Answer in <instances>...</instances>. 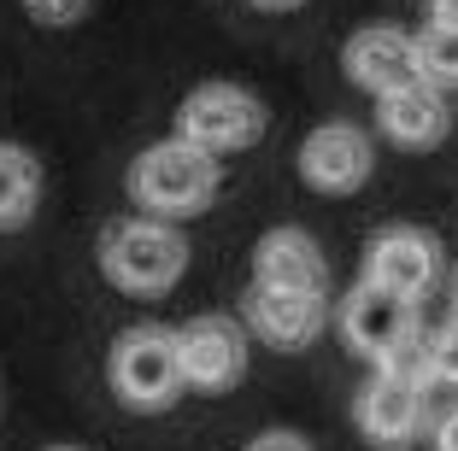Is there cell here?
Segmentation results:
<instances>
[{
	"label": "cell",
	"instance_id": "44dd1931",
	"mask_svg": "<svg viewBox=\"0 0 458 451\" xmlns=\"http://www.w3.org/2000/svg\"><path fill=\"white\" fill-rule=\"evenodd\" d=\"M429 24L458 29V0H429Z\"/></svg>",
	"mask_w": 458,
	"mask_h": 451
},
{
	"label": "cell",
	"instance_id": "277c9868",
	"mask_svg": "<svg viewBox=\"0 0 458 451\" xmlns=\"http://www.w3.org/2000/svg\"><path fill=\"white\" fill-rule=\"evenodd\" d=\"M176 135L206 153H242L265 135V106L242 82H200V88L176 106Z\"/></svg>",
	"mask_w": 458,
	"mask_h": 451
},
{
	"label": "cell",
	"instance_id": "7c38bea8",
	"mask_svg": "<svg viewBox=\"0 0 458 451\" xmlns=\"http://www.w3.org/2000/svg\"><path fill=\"white\" fill-rule=\"evenodd\" d=\"M329 317V293H288V288H259L247 293V322H253L259 340L283 346V352H294V346H306L311 334L324 329Z\"/></svg>",
	"mask_w": 458,
	"mask_h": 451
},
{
	"label": "cell",
	"instance_id": "ba28073f",
	"mask_svg": "<svg viewBox=\"0 0 458 451\" xmlns=\"http://www.w3.org/2000/svg\"><path fill=\"white\" fill-rule=\"evenodd\" d=\"M423 416H429V387L423 381H405V375L377 370L370 387L359 393V428H364V439L382 446V451L411 446L418 428H423Z\"/></svg>",
	"mask_w": 458,
	"mask_h": 451
},
{
	"label": "cell",
	"instance_id": "ffe728a7",
	"mask_svg": "<svg viewBox=\"0 0 458 451\" xmlns=\"http://www.w3.org/2000/svg\"><path fill=\"white\" fill-rule=\"evenodd\" d=\"M435 451H458V405H446V416L435 422Z\"/></svg>",
	"mask_w": 458,
	"mask_h": 451
},
{
	"label": "cell",
	"instance_id": "4fadbf2b",
	"mask_svg": "<svg viewBox=\"0 0 458 451\" xmlns=\"http://www.w3.org/2000/svg\"><path fill=\"white\" fill-rule=\"evenodd\" d=\"M377 123L394 146H435L446 135V100L435 82H405L394 94H377Z\"/></svg>",
	"mask_w": 458,
	"mask_h": 451
},
{
	"label": "cell",
	"instance_id": "603a6c76",
	"mask_svg": "<svg viewBox=\"0 0 458 451\" xmlns=\"http://www.w3.org/2000/svg\"><path fill=\"white\" fill-rule=\"evenodd\" d=\"M47 451H82V446H47Z\"/></svg>",
	"mask_w": 458,
	"mask_h": 451
},
{
	"label": "cell",
	"instance_id": "7402d4cb",
	"mask_svg": "<svg viewBox=\"0 0 458 451\" xmlns=\"http://www.w3.org/2000/svg\"><path fill=\"white\" fill-rule=\"evenodd\" d=\"M253 6H270V13H283V6H300V0H253Z\"/></svg>",
	"mask_w": 458,
	"mask_h": 451
},
{
	"label": "cell",
	"instance_id": "ac0fdd59",
	"mask_svg": "<svg viewBox=\"0 0 458 451\" xmlns=\"http://www.w3.org/2000/svg\"><path fill=\"white\" fill-rule=\"evenodd\" d=\"M89 6H95V0H24V13L36 18L41 29H71V24H82V18H89Z\"/></svg>",
	"mask_w": 458,
	"mask_h": 451
},
{
	"label": "cell",
	"instance_id": "9c48e42d",
	"mask_svg": "<svg viewBox=\"0 0 458 451\" xmlns=\"http://www.w3.org/2000/svg\"><path fill=\"white\" fill-rule=\"evenodd\" d=\"M411 329H418V305L400 299V293H388V288H377V281H359V288L341 299V334H347V346L370 363H377L388 346H400Z\"/></svg>",
	"mask_w": 458,
	"mask_h": 451
},
{
	"label": "cell",
	"instance_id": "3957f363",
	"mask_svg": "<svg viewBox=\"0 0 458 451\" xmlns=\"http://www.w3.org/2000/svg\"><path fill=\"white\" fill-rule=\"evenodd\" d=\"M112 393L130 405V411H171L182 398V363H176V329L159 322H135L112 340Z\"/></svg>",
	"mask_w": 458,
	"mask_h": 451
},
{
	"label": "cell",
	"instance_id": "d6986e66",
	"mask_svg": "<svg viewBox=\"0 0 458 451\" xmlns=\"http://www.w3.org/2000/svg\"><path fill=\"white\" fill-rule=\"evenodd\" d=\"M247 451H311V446H306V439L294 434V428H270V434L247 439Z\"/></svg>",
	"mask_w": 458,
	"mask_h": 451
},
{
	"label": "cell",
	"instance_id": "5b68a950",
	"mask_svg": "<svg viewBox=\"0 0 458 451\" xmlns=\"http://www.w3.org/2000/svg\"><path fill=\"white\" fill-rule=\"evenodd\" d=\"M176 363H182V387L224 393L247 375V329L229 317H189L176 329Z\"/></svg>",
	"mask_w": 458,
	"mask_h": 451
},
{
	"label": "cell",
	"instance_id": "52a82bcc",
	"mask_svg": "<svg viewBox=\"0 0 458 451\" xmlns=\"http://www.w3.org/2000/svg\"><path fill=\"white\" fill-rule=\"evenodd\" d=\"M364 281H377V288H388V293L418 305L423 293L441 281V246H435V235L429 229H411V223L382 229L370 240V276Z\"/></svg>",
	"mask_w": 458,
	"mask_h": 451
},
{
	"label": "cell",
	"instance_id": "5bb4252c",
	"mask_svg": "<svg viewBox=\"0 0 458 451\" xmlns=\"http://www.w3.org/2000/svg\"><path fill=\"white\" fill-rule=\"evenodd\" d=\"M41 212V159L18 141H0V235L24 229Z\"/></svg>",
	"mask_w": 458,
	"mask_h": 451
},
{
	"label": "cell",
	"instance_id": "8fae6325",
	"mask_svg": "<svg viewBox=\"0 0 458 451\" xmlns=\"http://www.w3.org/2000/svg\"><path fill=\"white\" fill-rule=\"evenodd\" d=\"M253 281L288 293H329V258L306 229H270L253 246Z\"/></svg>",
	"mask_w": 458,
	"mask_h": 451
},
{
	"label": "cell",
	"instance_id": "30bf717a",
	"mask_svg": "<svg viewBox=\"0 0 458 451\" xmlns=\"http://www.w3.org/2000/svg\"><path fill=\"white\" fill-rule=\"evenodd\" d=\"M341 65H347V77L359 82V88H370V94H394V88H405V82H423L418 47H411V36L394 29V24L359 29V36L347 41Z\"/></svg>",
	"mask_w": 458,
	"mask_h": 451
},
{
	"label": "cell",
	"instance_id": "6da1fadb",
	"mask_svg": "<svg viewBox=\"0 0 458 451\" xmlns=\"http://www.w3.org/2000/svg\"><path fill=\"white\" fill-rule=\"evenodd\" d=\"M217 188H224L217 153L182 141V135L153 141L148 153H135V164H130V199L148 217H171V223L206 212V205L217 199Z\"/></svg>",
	"mask_w": 458,
	"mask_h": 451
},
{
	"label": "cell",
	"instance_id": "7a4b0ae2",
	"mask_svg": "<svg viewBox=\"0 0 458 451\" xmlns=\"http://www.w3.org/2000/svg\"><path fill=\"white\" fill-rule=\"evenodd\" d=\"M100 270H106L112 288L123 293H165L182 281V270H189V240H182V229L171 223V217H118V223L100 235Z\"/></svg>",
	"mask_w": 458,
	"mask_h": 451
},
{
	"label": "cell",
	"instance_id": "8992f818",
	"mask_svg": "<svg viewBox=\"0 0 458 451\" xmlns=\"http://www.w3.org/2000/svg\"><path fill=\"white\" fill-rule=\"evenodd\" d=\"M370 135L359 123H318V129L300 141V176H306L318 194H352V188L370 182Z\"/></svg>",
	"mask_w": 458,
	"mask_h": 451
},
{
	"label": "cell",
	"instance_id": "cb8c5ba5",
	"mask_svg": "<svg viewBox=\"0 0 458 451\" xmlns=\"http://www.w3.org/2000/svg\"><path fill=\"white\" fill-rule=\"evenodd\" d=\"M453 299H458V281H453Z\"/></svg>",
	"mask_w": 458,
	"mask_h": 451
},
{
	"label": "cell",
	"instance_id": "9a60e30c",
	"mask_svg": "<svg viewBox=\"0 0 458 451\" xmlns=\"http://www.w3.org/2000/svg\"><path fill=\"white\" fill-rule=\"evenodd\" d=\"M411 47H418L423 82H435V88H458V29L429 24L423 36H411Z\"/></svg>",
	"mask_w": 458,
	"mask_h": 451
},
{
	"label": "cell",
	"instance_id": "e0dca14e",
	"mask_svg": "<svg viewBox=\"0 0 458 451\" xmlns=\"http://www.w3.org/2000/svg\"><path fill=\"white\" fill-rule=\"evenodd\" d=\"M429 381L458 387V317L429 334Z\"/></svg>",
	"mask_w": 458,
	"mask_h": 451
},
{
	"label": "cell",
	"instance_id": "2e32d148",
	"mask_svg": "<svg viewBox=\"0 0 458 451\" xmlns=\"http://www.w3.org/2000/svg\"><path fill=\"white\" fill-rule=\"evenodd\" d=\"M377 370L405 375V381H423V387H429V334H423V329H411L400 346H388V352L377 358Z\"/></svg>",
	"mask_w": 458,
	"mask_h": 451
}]
</instances>
